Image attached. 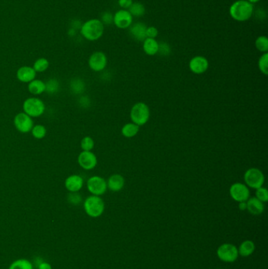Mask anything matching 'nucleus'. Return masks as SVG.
Masks as SVG:
<instances>
[{"label": "nucleus", "mask_w": 268, "mask_h": 269, "mask_svg": "<svg viewBox=\"0 0 268 269\" xmlns=\"http://www.w3.org/2000/svg\"><path fill=\"white\" fill-rule=\"evenodd\" d=\"M9 269H33V265L28 260L19 259L14 261Z\"/></svg>", "instance_id": "obj_25"}, {"label": "nucleus", "mask_w": 268, "mask_h": 269, "mask_svg": "<svg viewBox=\"0 0 268 269\" xmlns=\"http://www.w3.org/2000/svg\"><path fill=\"white\" fill-rule=\"evenodd\" d=\"M78 164L84 170H92L97 166L98 158L92 151H82L79 154Z\"/></svg>", "instance_id": "obj_14"}, {"label": "nucleus", "mask_w": 268, "mask_h": 269, "mask_svg": "<svg viewBox=\"0 0 268 269\" xmlns=\"http://www.w3.org/2000/svg\"><path fill=\"white\" fill-rule=\"evenodd\" d=\"M28 91L34 95H40L46 91V83L41 80H33L28 83Z\"/></svg>", "instance_id": "obj_21"}, {"label": "nucleus", "mask_w": 268, "mask_h": 269, "mask_svg": "<svg viewBox=\"0 0 268 269\" xmlns=\"http://www.w3.org/2000/svg\"><path fill=\"white\" fill-rule=\"evenodd\" d=\"M49 65H50V62L47 59L45 58H41L35 62L33 68L37 73H42L48 69Z\"/></svg>", "instance_id": "obj_27"}, {"label": "nucleus", "mask_w": 268, "mask_h": 269, "mask_svg": "<svg viewBox=\"0 0 268 269\" xmlns=\"http://www.w3.org/2000/svg\"><path fill=\"white\" fill-rule=\"evenodd\" d=\"M248 2H250L251 4H254V3H257V2H260V0H247Z\"/></svg>", "instance_id": "obj_41"}, {"label": "nucleus", "mask_w": 268, "mask_h": 269, "mask_svg": "<svg viewBox=\"0 0 268 269\" xmlns=\"http://www.w3.org/2000/svg\"><path fill=\"white\" fill-rule=\"evenodd\" d=\"M108 63V59L105 53L95 51L88 59V65L94 72H102L104 70Z\"/></svg>", "instance_id": "obj_11"}, {"label": "nucleus", "mask_w": 268, "mask_h": 269, "mask_svg": "<svg viewBox=\"0 0 268 269\" xmlns=\"http://www.w3.org/2000/svg\"><path fill=\"white\" fill-rule=\"evenodd\" d=\"M39 269H52L51 265L47 262H41L40 265H38Z\"/></svg>", "instance_id": "obj_39"}, {"label": "nucleus", "mask_w": 268, "mask_h": 269, "mask_svg": "<svg viewBox=\"0 0 268 269\" xmlns=\"http://www.w3.org/2000/svg\"><path fill=\"white\" fill-rule=\"evenodd\" d=\"M71 89L76 94H81L84 90V83L81 80H74L71 82Z\"/></svg>", "instance_id": "obj_32"}, {"label": "nucleus", "mask_w": 268, "mask_h": 269, "mask_svg": "<svg viewBox=\"0 0 268 269\" xmlns=\"http://www.w3.org/2000/svg\"><path fill=\"white\" fill-rule=\"evenodd\" d=\"M147 26L143 22H136L131 24L129 27V33L131 37L139 42H144L146 38L145 31Z\"/></svg>", "instance_id": "obj_17"}, {"label": "nucleus", "mask_w": 268, "mask_h": 269, "mask_svg": "<svg viewBox=\"0 0 268 269\" xmlns=\"http://www.w3.org/2000/svg\"><path fill=\"white\" fill-rule=\"evenodd\" d=\"M158 33L159 31L155 26H147L145 31L146 38L156 39V37L158 36Z\"/></svg>", "instance_id": "obj_37"}, {"label": "nucleus", "mask_w": 268, "mask_h": 269, "mask_svg": "<svg viewBox=\"0 0 268 269\" xmlns=\"http://www.w3.org/2000/svg\"><path fill=\"white\" fill-rule=\"evenodd\" d=\"M83 178L80 175L68 176L65 180V186L69 192H79L83 186Z\"/></svg>", "instance_id": "obj_15"}, {"label": "nucleus", "mask_w": 268, "mask_h": 269, "mask_svg": "<svg viewBox=\"0 0 268 269\" xmlns=\"http://www.w3.org/2000/svg\"><path fill=\"white\" fill-rule=\"evenodd\" d=\"M209 67V62L206 57L197 55L192 58L189 62V69L194 74L201 75L206 73Z\"/></svg>", "instance_id": "obj_13"}, {"label": "nucleus", "mask_w": 268, "mask_h": 269, "mask_svg": "<svg viewBox=\"0 0 268 269\" xmlns=\"http://www.w3.org/2000/svg\"><path fill=\"white\" fill-rule=\"evenodd\" d=\"M87 188L92 195L101 196L107 190V182L105 179L99 176H93L87 180Z\"/></svg>", "instance_id": "obj_7"}, {"label": "nucleus", "mask_w": 268, "mask_h": 269, "mask_svg": "<svg viewBox=\"0 0 268 269\" xmlns=\"http://www.w3.org/2000/svg\"><path fill=\"white\" fill-rule=\"evenodd\" d=\"M81 147L83 151H91L95 147V141L91 136H85L81 140Z\"/></svg>", "instance_id": "obj_30"}, {"label": "nucleus", "mask_w": 268, "mask_h": 269, "mask_svg": "<svg viewBox=\"0 0 268 269\" xmlns=\"http://www.w3.org/2000/svg\"><path fill=\"white\" fill-rule=\"evenodd\" d=\"M106 182L107 188H109L113 192H118L124 188L125 180L122 175L113 174L109 176Z\"/></svg>", "instance_id": "obj_18"}, {"label": "nucleus", "mask_w": 268, "mask_h": 269, "mask_svg": "<svg viewBox=\"0 0 268 269\" xmlns=\"http://www.w3.org/2000/svg\"><path fill=\"white\" fill-rule=\"evenodd\" d=\"M83 208L89 217L97 218L101 217L105 210V203L103 198L96 195L87 197L83 202Z\"/></svg>", "instance_id": "obj_3"}, {"label": "nucleus", "mask_w": 268, "mask_h": 269, "mask_svg": "<svg viewBox=\"0 0 268 269\" xmlns=\"http://www.w3.org/2000/svg\"><path fill=\"white\" fill-rule=\"evenodd\" d=\"M238 207L240 208V210H246V209H247V205H246V202H242V203H239Z\"/></svg>", "instance_id": "obj_40"}, {"label": "nucleus", "mask_w": 268, "mask_h": 269, "mask_svg": "<svg viewBox=\"0 0 268 269\" xmlns=\"http://www.w3.org/2000/svg\"><path fill=\"white\" fill-rule=\"evenodd\" d=\"M256 190V198L263 203H267L268 201V189L265 188L264 186H261Z\"/></svg>", "instance_id": "obj_33"}, {"label": "nucleus", "mask_w": 268, "mask_h": 269, "mask_svg": "<svg viewBox=\"0 0 268 269\" xmlns=\"http://www.w3.org/2000/svg\"><path fill=\"white\" fill-rule=\"evenodd\" d=\"M258 68L260 72L267 76L268 74V53H264L260 57L258 61Z\"/></svg>", "instance_id": "obj_29"}, {"label": "nucleus", "mask_w": 268, "mask_h": 269, "mask_svg": "<svg viewBox=\"0 0 268 269\" xmlns=\"http://www.w3.org/2000/svg\"><path fill=\"white\" fill-rule=\"evenodd\" d=\"M132 3L133 0H118V5L123 10H128Z\"/></svg>", "instance_id": "obj_38"}, {"label": "nucleus", "mask_w": 268, "mask_h": 269, "mask_svg": "<svg viewBox=\"0 0 268 269\" xmlns=\"http://www.w3.org/2000/svg\"><path fill=\"white\" fill-rule=\"evenodd\" d=\"M143 49L145 55L154 56L158 53L159 42L156 39L145 38L143 42Z\"/></svg>", "instance_id": "obj_20"}, {"label": "nucleus", "mask_w": 268, "mask_h": 269, "mask_svg": "<svg viewBox=\"0 0 268 269\" xmlns=\"http://www.w3.org/2000/svg\"><path fill=\"white\" fill-rule=\"evenodd\" d=\"M253 12L254 6L247 0H237L232 3L229 9L230 17L238 22H244L249 20Z\"/></svg>", "instance_id": "obj_1"}, {"label": "nucleus", "mask_w": 268, "mask_h": 269, "mask_svg": "<svg viewBox=\"0 0 268 269\" xmlns=\"http://www.w3.org/2000/svg\"><path fill=\"white\" fill-rule=\"evenodd\" d=\"M139 132V126L132 122L126 124L121 128V134L123 135L124 137L128 138V139L135 137L136 135H138Z\"/></svg>", "instance_id": "obj_23"}, {"label": "nucleus", "mask_w": 268, "mask_h": 269, "mask_svg": "<svg viewBox=\"0 0 268 269\" xmlns=\"http://www.w3.org/2000/svg\"><path fill=\"white\" fill-rule=\"evenodd\" d=\"M46 105L39 98H28L23 103V111L31 118H39L44 113Z\"/></svg>", "instance_id": "obj_5"}, {"label": "nucleus", "mask_w": 268, "mask_h": 269, "mask_svg": "<svg viewBox=\"0 0 268 269\" xmlns=\"http://www.w3.org/2000/svg\"><path fill=\"white\" fill-rule=\"evenodd\" d=\"M46 83V91L49 94H55L59 91V81L55 79L49 80Z\"/></svg>", "instance_id": "obj_31"}, {"label": "nucleus", "mask_w": 268, "mask_h": 269, "mask_svg": "<svg viewBox=\"0 0 268 269\" xmlns=\"http://www.w3.org/2000/svg\"><path fill=\"white\" fill-rule=\"evenodd\" d=\"M101 21L104 25H109L113 23V14L107 11L102 15Z\"/></svg>", "instance_id": "obj_36"}, {"label": "nucleus", "mask_w": 268, "mask_h": 269, "mask_svg": "<svg viewBox=\"0 0 268 269\" xmlns=\"http://www.w3.org/2000/svg\"><path fill=\"white\" fill-rule=\"evenodd\" d=\"M150 117V110L147 104L145 103H137L131 107L130 111V118L132 123L139 127L144 125L149 122Z\"/></svg>", "instance_id": "obj_4"}, {"label": "nucleus", "mask_w": 268, "mask_h": 269, "mask_svg": "<svg viewBox=\"0 0 268 269\" xmlns=\"http://www.w3.org/2000/svg\"><path fill=\"white\" fill-rule=\"evenodd\" d=\"M245 184L248 188L256 189L261 187L265 182V176L261 170L257 168H250L246 170L244 174Z\"/></svg>", "instance_id": "obj_6"}, {"label": "nucleus", "mask_w": 268, "mask_h": 269, "mask_svg": "<svg viewBox=\"0 0 268 269\" xmlns=\"http://www.w3.org/2000/svg\"><path fill=\"white\" fill-rule=\"evenodd\" d=\"M37 77V72L33 67L21 66L17 71V78L22 83H30Z\"/></svg>", "instance_id": "obj_16"}, {"label": "nucleus", "mask_w": 268, "mask_h": 269, "mask_svg": "<svg viewBox=\"0 0 268 269\" xmlns=\"http://www.w3.org/2000/svg\"><path fill=\"white\" fill-rule=\"evenodd\" d=\"M113 24L121 29L129 28L133 24V17L131 16L128 10L121 9L113 14Z\"/></svg>", "instance_id": "obj_12"}, {"label": "nucleus", "mask_w": 268, "mask_h": 269, "mask_svg": "<svg viewBox=\"0 0 268 269\" xmlns=\"http://www.w3.org/2000/svg\"><path fill=\"white\" fill-rule=\"evenodd\" d=\"M14 124L16 129L21 133H28L32 131L34 124L33 118L26 113H19L14 118Z\"/></svg>", "instance_id": "obj_10"}, {"label": "nucleus", "mask_w": 268, "mask_h": 269, "mask_svg": "<svg viewBox=\"0 0 268 269\" xmlns=\"http://www.w3.org/2000/svg\"><path fill=\"white\" fill-rule=\"evenodd\" d=\"M255 46L256 48L260 52L268 53V39L266 36H260L257 37L255 42Z\"/></svg>", "instance_id": "obj_26"}, {"label": "nucleus", "mask_w": 268, "mask_h": 269, "mask_svg": "<svg viewBox=\"0 0 268 269\" xmlns=\"http://www.w3.org/2000/svg\"><path fill=\"white\" fill-rule=\"evenodd\" d=\"M105 25L99 19H90L82 24L81 33L89 41H96L103 37Z\"/></svg>", "instance_id": "obj_2"}, {"label": "nucleus", "mask_w": 268, "mask_h": 269, "mask_svg": "<svg viewBox=\"0 0 268 269\" xmlns=\"http://www.w3.org/2000/svg\"><path fill=\"white\" fill-rule=\"evenodd\" d=\"M171 53V47L170 45L166 42H159V49H158V53L162 56H168Z\"/></svg>", "instance_id": "obj_35"}, {"label": "nucleus", "mask_w": 268, "mask_h": 269, "mask_svg": "<svg viewBox=\"0 0 268 269\" xmlns=\"http://www.w3.org/2000/svg\"><path fill=\"white\" fill-rule=\"evenodd\" d=\"M31 132H32V135L35 139L42 140L46 136V128L45 126L42 125V124H37V125L33 126Z\"/></svg>", "instance_id": "obj_28"}, {"label": "nucleus", "mask_w": 268, "mask_h": 269, "mask_svg": "<svg viewBox=\"0 0 268 269\" xmlns=\"http://www.w3.org/2000/svg\"><path fill=\"white\" fill-rule=\"evenodd\" d=\"M238 249L230 243H224L217 249V256L221 261L227 263L234 262L238 257Z\"/></svg>", "instance_id": "obj_8"}, {"label": "nucleus", "mask_w": 268, "mask_h": 269, "mask_svg": "<svg viewBox=\"0 0 268 269\" xmlns=\"http://www.w3.org/2000/svg\"><path fill=\"white\" fill-rule=\"evenodd\" d=\"M67 199H68V202L69 203L75 205V206L81 204L82 201H83L82 196L78 192H69L68 197H67Z\"/></svg>", "instance_id": "obj_34"}, {"label": "nucleus", "mask_w": 268, "mask_h": 269, "mask_svg": "<svg viewBox=\"0 0 268 269\" xmlns=\"http://www.w3.org/2000/svg\"><path fill=\"white\" fill-rule=\"evenodd\" d=\"M229 191L232 199L238 203L246 202L250 198L249 188L242 183H234L232 184Z\"/></svg>", "instance_id": "obj_9"}, {"label": "nucleus", "mask_w": 268, "mask_h": 269, "mask_svg": "<svg viewBox=\"0 0 268 269\" xmlns=\"http://www.w3.org/2000/svg\"><path fill=\"white\" fill-rule=\"evenodd\" d=\"M256 246L252 241L246 240L241 244L238 249V254L242 257H248L254 253Z\"/></svg>", "instance_id": "obj_22"}, {"label": "nucleus", "mask_w": 268, "mask_h": 269, "mask_svg": "<svg viewBox=\"0 0 268 269\" xmlns=\"http://www.w3.org/2000/svg\"><path fill=\"white\" fill-rule=\"evenodd\" d=\"M246 205H247L246 210H248L251 214L257 216V215L262 214L264 212V204L256 197L248 198V200L246 201Z\"/></svg>", "instance_id": "obj_19"}, {"label": "nucleus", "mask_w": 268, "mask_h": 269, "mask_svg": "<svg viewBox=\"0 0 268 269\" xmlns=\"http://www.w3.org/2000/svg\"><path fill=\"white\" fill-rule=\"evenodd\" d=\"M130 14H131V16L136 17V18H140V17L144 16L145 13V6L143 3L139 2H133V3L130 6L128 9Z\"/></svg>", "instance_id": "obj_24"}]
</instances>
